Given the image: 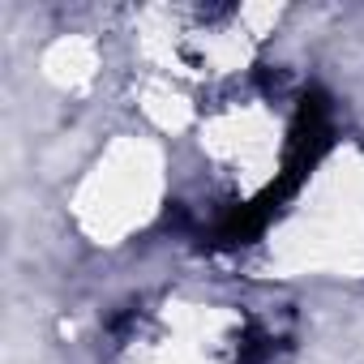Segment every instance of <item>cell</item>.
Returning a JSON list of instances; mask_svg holds the SVG:
<instances>
[{
	"label": "cell",
	"instance_id": "1",
	"mask_svg": "<svg viewBox=\"0 0 364 364\" xmlns=\"http://www.w3.org/2000/svg\"><path fill=\"white\" fill-rule=\"evenodd\" d=\"M262 334L232 304L163 300L124 321L116 364H253Z\"/></svg>",
	"mask_w": 364,
	"mask_h": 364
}]
</instances>
